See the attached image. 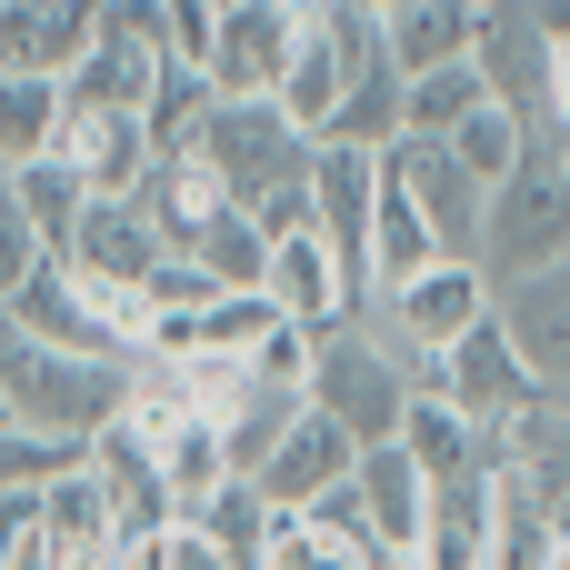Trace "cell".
I'll return each mask as SVG.
<instances>
[{
  "label": "cell",
  "mask_w": 570,
  "mask_h": 570,
  "mask_svg": "<svg viewBox=\"0 0 570 570\" xmlns=\"http://www.w3.org/2000/svg\"><path fill=\"white\" fill-rule=\"evenodd\" d=\"M0 190H10V210L40 230V250L60 261L70 250V230H80V210H90V190H80V170L50 150V160H20V170H0Z\"/></svg>",
  "instance_id": "cell-24"
},
{
  "label": "cell",
  "mask_w": 570,
  "mask_h": 570,
  "mask_svg": "<svg viewBox=\"0 0 570 570\" xmlns=\"http://www.w3.org/2000/svg\"><path fill=\"white\" fill-rule=\"evenodd\" d=\"M190 261H200L220 291H261V271H271V230H261L250 210H230V220H210V230L190 240Z\"/></svg>",
  "instance_id": "cell-32"
},
{
  "label": "cell",
  "mask_w": 570,
  "mask_h": 570,
  "mask_svg": "<svg viewBox=\"0 0 570 570\" xmlns=\"http://www.w3.org/2000/svg\"><path fill=\"white\" fill-rule=\"evenodd\" d=\"M361 10H371V20H391V10H411V0H361Z\"/></svg>",
  "instance_id": "cell-40"
},
{
  "label": "cell",
  "mask_w": 570,
  "mask_h": 570,
  "mask_svg": "<svg viewBox=\"0 0 570 570\" xmlns=\"http://www.w3.org/2000/svg\"><path fill=\"white\" fill-rule=\"evenodd\" d=\"M80 451L70 441H40V431H20V421H0V491H40V481H60Z\"/></svg>",
  "instance_id": "cell-33"
},
{
  "label": "cell",
  "mask_w": 570,
  "mask_h": 570,
  "mask_svg": "<svg viewBox=\"0 0 570 570\" xmlns=\"http://www.w3.org/2000/svg\"><path fill=\"white\" fill-rule=\"evenodd\" d=\"M381 170L411 190V210L441 230V250L451 261H481V230H491V190L451 160V140H421V130H401L391 150H381Z\"/></svg>",
  "instance_id": "cell-6"
},
{
  "label": "cell",
  "mask_w": 570,
  "mask_h": 570,
  "mask_svg": "<svg viewBox=\"0 0 570 570\" xmlns=\"http://www.w3.org/2000/svg\"><path fill=\"white\" fill-rule=\"evenodd\" d=\"M150 461H160V481H170V511H180V521H190L220 481H240V471H230V441H220V421H210V411H180V421L150 441Z\"/></svg>",
  "instance_id": "cell-22"
},
{
  "label": "cell",
  "mask_w": 570,
  "mask_h": 570,
  "mask_svg": "<svg viewBox=\"0 0 570 570\" xmlns=\"http://www.w3.org/2000/svg\"><path fill=\"white\" fill-rule=\"evenodd\" d=\"M341 90H351V0L301 20V50H291V80H281V110H291L311 140H331V110H341Z\"/></svg>",
  "instance_id": "cell-18"
},
{
  "label": "cell",
  "mask_w": 570,
  "mask_h": 570,
  "mask_svg": "<svg viewBox=\"0 0 570 570\" xmlns=\"http://www.w3.org/2000/svg\"><path fill=\"white\" fill-rule=\"evenodd\" d=\"M351 471H361V441H351L331 411H301V421H291V441L261 461V501H271V511H311V501H321V491H341Z\"/></svg>",
  "instance_id": "cell-16"
},
{
  "label": "cell",
  "mask_w": 570,
  "mask_h": 570,
  "mask_svg": "<svg viewBox=\"0 0 570 570\" xmlns=\"http://www.w3.org/2000/svg\"><path fill=\"white\" fill-rule=\"evenodd\" d=\"M40 531H50L60 570H110L120 561V511H110V481L90 471V451L60 481H40Z\"/></svg>",
  "instance_id": "cell-14"
},
{
  "label": "cell",
  "mask_w": 570,
  "mask_h": 570,
  "mask_svg": "<svg viewBox=\"0 0 570 570\" xmlns=\"http://www.w3.org/2000/svg\"><path fill=\"white\" fill-rule=\"evenodd\" d=\"M351 491H361V521H371L381 561H411L421 531H431V481H421V461H411L401 441H381V451H361Z\"/></svg>",
  "instance_id": "cell-17"
},
{
  "label": "cell",
  "mask_w": 570,
  "mask_h": 570,
  "mask_svg": "<svg viewBox=\"0 0 570 570\" xmlns=\"http://www.w3.org/2000/svg\"><path fill=\"white\" fill-rule=\"evenodd\" d=\"M0 421H10V411H0Z\"/></svg>",
  "instance_id": "cell-43"
},
{
  "label": "cell",
  "mask_w": 570,
  "mask_h": 570,
  "mask_svg": "<svg viewBox=\"0 0 570 570\" xmlns=\"http://www.w3.org/2000/svg\"><path fill=\"white\" fill-rule=\"evenodd\" d=\"M311 411H331L361 451L401 441V421H411V371H401V351H391L371 321H331V331H321V371H311Z\"/></svg>",
  "instance_id": "cell-3"
},
{
  "label": "cell",
  "mask_w": 570,
  "mask_h": 570,
  "mask_svg": "<svg viewBox=\"0 0 570 570\" xmlns=\"http://www.w3.org/2000/svg\"><path fill=\"white\" fill-rule=\"evenodd\" d=\"M301 20H311V10H281V0H220L210 90H220V100H281L291 50H301Z\"/></svg>",
  "instance_id": "cell-8"
},
{
  "label": "cell",
  "mask_w": 570,
  "mask_h": 570,
  "mask_svg": "<svg viewBox=\"0 0 570 570\" xmlns=\"http://www.w3.org/2000/svg\"><path fill=\"white\" fill-rule=\"evenodd\" d=\"M491 311H501L511 351L531 361V381H541V391H570V261L511 281V291H491Z\"/></svg>",
  "instance_id": "cell-13"
},
{
  "label": "cell",
  "mask_w": 570,
  "mask_h": 570,
  "mask_svg": "<svg viewBox=\"0 0 570 570\" xmlns=\"http://www.w3.org/2000/svg\"><path fill=\"white\" fill-rule=\"evenodd\" d=\"M361 321H371L391 351H451L461 331H481V321H491V271H481V261H431L421 281L381 291Z\"/></svg>",
  "instance_id": "cell-5"
},
{
  "label": "cell",
  "mask_w": 570,
  "mask_h": 570,
  "mask_svg": "<svg viewBox=\"0 0 570 570\" xmlns=\"http://www.w3.org/2000/svg\"><path fill=\"white\" fill-rule=\"evenodd\" d=\"M130 381H140V371H120V361H90V351H60V341L20 331V311L0 301V411H10L20 431L90 451V441L130 411Z\"/></svg>",
  "instance_id": "cell-1"
},
{
  "label": "cell",
  "mask_w": 570,
  "mask_h": 570,
  "mask_svg": "<svg viewBox=\"0 0 570 570\" xmlns=\"http://www.w3.org/2000/svg\"><path fill=\"white\" fill-rule=\"evenodd\" d=\"M551 130L570 140V40H551Z\"/></svg>",
  "instance_id": "cell-39"
},
{
  "label": "cell",
  "mask_w": 570,
  "mask_h": 570,
  "mask_svg": "<svg viewBox=\"0 0 570 570\" xmlns=\"http://www.w3.org/2000/svg\"><path fill=\"white\" fill-rule=\"evenodd\" d=\"M140 210L160 220V240H170V250H190V240H200L210 220H230L240 200L220 190V170H210L200 150H160V160H150V180H140Z\"/></svg>",
  "instance_id": "cell-19"
},
{
  "label": "cell",
  "mask_w": 570,
  "mask_h": 570,
  "mask_svg": "<svg viewBox=\"0 0 570 570\" xmlns=\"http://www.w3.org/2000/svg\"><path fill=\"white\" fill-rule=\"evenodd\" d=\"M60 130H70V90L60 80H30V70H0V170L50 160Z\"/></svg>",
  "instance_id": "cell-25"
},
{
  "label": "cell",
  "mask_w": 570,
  "mask_h": 570,
  "mask_svg": "<svg viewBox=\"0 0 570 570\" xmlns=\"http://www.w3.org/2000/svg\"><path fill=\"white\" fill-rule=\"evenodd\" d=\"M281 10H341V0H281Z\"/></svg>",
  "instance_id": "cell-41"
},
{
  "label": "cell",
  "mask_w": 570,
  "mask_h": 570,
  "mask_svg": "<svg viewBox=\"0 0 570 570\" xmlns=\"http://www.w3.org/2000/svg\"><path fill=\"white\" fill-rule=\"evenodd\" d=\"M250 220H261L271 240H291V230H311V180H291V190H271V200H261Z\"/></svg>",
  "instance_id": "cell-38"
},
{
  "label": "cell",
  "mask_w": 570,
  "mask_h": 570,
  "mask_svg": "<svg viewBox=\"0 0 570 570\" xmlns=\"http://www.w3.org/2000/svg\"><path fill=\"white\" fill-rule=\"evenodd\" d=\"M60 160L80 170V190L90 200H140V180H150V130H140V110H70V130H60Z\"/></svg>",
  "instance_id": "cell-15"
},
{
  "label": "cell",
  "mask_w": 570,
  "mask_h": 570,
  "mask_svg": "<svg viewBox=\"0 0 570 570\" xmlns=\"http://www.w3.org/2000/svg\"><path fill=\"white\" fill-rule=\"evenodd\" d=\"M451 160H461L481 190H501V180L531 160V120H521V110H501V100H481V110L451 130Z\"/></svg>",
  "instance_id": "cell-29"
},
{
  "label": "cell",
  "mask_w": 570,
  "mask_h": 570,
  "mask_svg": "<svg viewBox=\"0 0 570 570\" xmlns=\"http://www.w3.org/2000/svg\"><path fill=\"white\" fill-rule=\"evenodd\" d=\"M120 570H230V561H220L190 521H170L160 541H130V551H120Z\"/></svg>",
  "instance_id": "cell-35"
},
{
  "label": "cell",
  "mask_w": 570,
  "mask_h": 570,
  "mask_svg": "<svg viewBox=\"0 0 570 570\" xmlns=\"http://www.w3.org/2000/svg\"><path fill=\"white\" fill-rule=\"evenodd\" d=\"M551 261H570V140H531V160L491 190L481 271H491V291H511Z\"/></svg>",
  "instance_id": "cell-2"
},
{
  "label": "cell",
  "mask_w": 570,
  "mask_h": 570,
  "mask_svg": "<svg viewBox=\"0 0 570 570\" xmlns=\"http://www.w3.org/2000/svg\"><path fill=\"white\" fill-rule=\"evenodd\" d=\"M210 70L200 60H160V80H150V100H140V130H150V150H190V130L210 120Z\"/></svg>",
  "instance_id": "cell-28"
},
{
  "label": "cell",
  "mask_w": 570,
  "mask_h": 570,
  "mask_svg": "<svg viewBox=\"0 0 570 570\" xmlns=\"http://www.w3.org/2000/svg\"><path fill=\"white\" fill-rule=\"evenodd\" d=\"M90 40H100V0H0V70L70 80Z\"/></svg>",
  "instance_id": "cell-12"
},
{
  "label": "cell",
  "mask_w": 570,
  "mask_h": 570,
  "mask_svg": "<svg viewBox=\"0 0 570 570\" xmlns=\"http://www.w3.org/2000/svg\"><path fill=\"white\" fill-rule=\"evenodd\" d=\"M301 411H311L301 391H261V381H250V401L220 421V441H230V471H240V481H261V461L291 441V421H301Z\"/></svg>",
  "instance_id": "cell-30"
},
{
  "label": "cell",
  "mask_w": 570,
  "mask_h": 570,
  "mask_svg": "<svg viewBox=\"0 0 570 570\" xmlns=\"http://www.w3.org/2000/svg\"><path fill=\"white\" fill-rule=\"evenodd\" d=\"M210 40H220V0H170V60L210 70Z\"/></svg>",
  "instance_id": "cell-37"
},
{
  "label": "cell",
  "mask_w": 570,
  "mask_h": 570,
  "mask_svg": "<svg viewBox=\"0 0 570 570\" xmlns=\"http://www.w3.org/2000/svg\"><path fill=\"white\" fill-rule=\"evenodd\" d=\"M381 40H391L401 80L451 70V60H471V50H481V0H411V10H391V20H381Z\"/></svg>",
  "instance_id": "cell-21"
},
{
  "label": "cell",
  "mask_w": 570,
  "mask_h": 570,
  "mask_svg": "<svg viewBox=\"0 0 570 570\" xmlns=\"http://www.w3.org/2000/svg\"><path fill=\"white\" fill-rule=\"evenodd\" d=\"M190 150L220 170V190L240 200V210H261L271 190H291V180H311V130L281 110V100H210V120L190 130Z\"/></svg>",
  "instance_id": "cell-4"
},
{
  "label": "cell",
  "mask_w": 570,
  "mask_h": 570,
  "mask_svg": "<svg viewBox=\"0 0 570 570\" xmlns=\"http://www.w3.org/2000/svg\"><path fill=\"white\" fill-rule=\"evenodd\" d=\"M371 220H381V150L321 140L311 150V230L341 250V271H351L361 301H371Z\"/></svg>",
  "instance_id": "cell-7"
},
{
  "label": "cell",
  "mask_w": 570,
  "mask_h": 570,
  "mask_svg": "<svg viewBox=\"0 0 570 570\" xmlns=\"http://www.w3.org/2000/svg\"><path fill=\"white\" fill-rule=\"evenodd\" d=\"M261 301H271L291 331H331V321H361V311H371V301L351 291V271H341V250H331L321 230H291V240H271Z\"/></svg>",
  "instance_id": "cell-9"
},
{
  "label": "cell",
  "mask_w": 570,
  "mask_h": 570,
  "mask_svg": "<svg viewBox=\"0 0 570 570\" xmlns=\"http://www.w3.org/2000/svg\"><path fill=\"white\" fill-rule=\"evenodd\" d=\"M271 521H281V511L261 501V481H220V491L190 511V531H200V541H210L230 570H261V551H271Z\"/></svg>",
  "instance_id": "cell-26"
},
{
  "label": "cell",
  "mask_w": 570,
  "mask_h": 570,
  "mask_svg": "<svg viewBox=\"0 0 570 570\" xmlns=\"http://www.w3.org/2000/svg\"><path fill=\"white\" fill-rule=\"evenodd\" d=\"M100 40H130V50L170 60V0H100Z\"/></svg>",
  "instance_id": "cell-34"
},
{
  "label": "cell",
  "mask_w": 570,
  "mask_h": 570,
  "mask_svg": "<svg viewBox=\"0 0 570 570\" xmlns=\"http://www.w3.org/2000/svg\"><path fill=\"white\" fill-rule=\"evenodd\" d=\"M531 401H541V381H531V361L511 351L501 311H491L481 331H461V341H451V411H471V421L501 441V431H511Z\"/></svg>",
  "instance_id": "cell-10"
},
{
  "label": "cell",
  "mask_w": 570,
  "mask_h": 570,
  "mask_svg": "<svg viewBox=\"0 0 570 570\" xmlns=\"http://www.w3.org/2000/svg\"><path fill=\"white\" fill-rule=\"evenodd\" d=\"M481 100H491L481 60H451V70H421V80H411V130H421V140H451V130H461V120H471Z\"/></svg>",
  "instance_id": "cell-31"
},
{
  "label": "cell",
  "mask_w": 570,
  "mask_h": 570,
  "mask_svg": "<svg viewBox=\"0 0 570 570\" xmlns=\"http://www.w3.org/2000/svg\"><path fill=\"white\" fill-rule=\"evenodd\" d=\"M501 471L531 481L541 501H561V491H570V391H541V401L501 431Z\"/></svg>",
  "instance_id": "cell-23"
},
{
  "label": "cell",
  "mask_w": 570,
  "mask_h": 570,
  "mask_svg": "<svg viewBox=\"0 0 570 570\" xmlns=\"http://www.w3.org/2000/svg\"><path fill=\"white\" fill-rule=\"evenodd\" d=\"M150 80H160V60H150V50H130V40H90V50H80V70H70L60 90H70V110H140V100H150Z\"/></svg>",
  "instance_id": "cell-27"
},
{
  "label": "cell",
  "mask_w": 570,
  "mask_h": 570,
  "mask_svg": "<svg viewBox=\"0 0 570 570\" xmlns=\"http://www.w3.org/2000/svg\"><path fill=\"white\" fill-rule=\"evenodd\" d=\"M551 570H570V531H561V551H551Z\"/></svg>",
  "instance_id": "cell-42"
},
{
  "label": "cell",
  "mask_w": 570,
  "mask_h": 570,
  "mask_svg": "<svg viewBox=\"0 0 570 570\" xmlns=\"http://www.w3.org/2000/svg\"><path fill=\"white\" fill-rule=\"evenodd\" d=\"M40 261H50V250H40V230H30V220L10 210V190H0V301H20V281H30Z\"/></svg>",
  "instance_id": "cell-36"
},
{
  "label": "cell",
  "mask_w": 570,
  "mask_h": 570,
  "mask_svg": "<svg viewBox=\"0 0 570 570\" xmlns=\"http://www.w3.org/2000/svg\"><path fill=\"white\" fill-rule=\"evenodd\" d=\"M60 261H70L80 281H110V291H140V281H150V271L170 261V240H160V220H150L140 200H90Z\"/></svg>",
  "instance_id": "cell-11"
},
{
  "label": "cell",
  "mask_w": 570,
  "mask_h": 570,
  "mask_svg": "<svg viewBox=\"0 0 570 570\" xmlns=\"http://www.w3.org/2000/svg\"><path fill=\"white\" fill-rule=\"evenodd\" d=\"M401 451L421 461V481H431V491H441V481H471V471H501V441H491L471 411H451V401H411Z\"/></svg>",
  "instance_id": "cell-20"
}]
</instances>
